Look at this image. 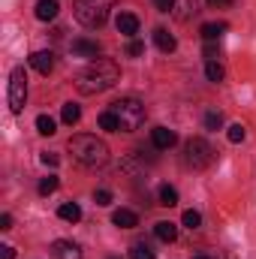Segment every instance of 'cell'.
<instances>
[{"label": "cell", "instance_id": "1", "mask_svg": "<svg viewBox=\"0 0 256 259\" xmlns=\"http://www.w3.org/2000/svg\"><path fill=\"white\" fill-rule=\"evenodd\" d=\"M121 81V69L115 61H106V58H97L94 64H88L78 75H75V88L78 94L84 97H94V94H103L109 88H115Z\"/></svg>", "mask_w": 256, "mask_h": 259}, {"label": "cell", "instance_id": "2", "mask_svg": "<svg viewBox=\"0 0 256 259\" xmlns=\"http://www.w3.org/2000/svg\"><path fill=\"white\" fill-rule=\"evenodd\" d=\"M69 154L84 169H100L109 163V145L97 136H88V133H78L69 139Z\"/></svg>", "mask_w": 256, "mask_h": 259}, {"label": "cell", "instance_id": "3", "mask_svg": "<svg viewBox=\"0 0 256 259\" xmlns=\"http://www.w3.org/2000/svg\"><path fill=\"white\" fill-rule=\"evenodd\" d=\"M112 6H115V0H75L72 3V12H75V21L78 24H84L88 30H100L109 21Z\"/></svg>", "mask_w": 256, "mask_h": 259}, {"label": "cell", "instance_id": "4", "mask_svg": "<svg viewBox=\"0 0 256 259\" xmlns=\"http://www.w3.org/2000/svg\"><path fill=\"white\" fill-rule=\"evenodd\" d=\"M112 112H115L118 121H121V133H133V130L142 127V121H145V106H142L136 97H121V100H115V103H112Z\"/></svg>", "mask_w": 256, "mask_h": 259}, {"label": "cell", "instance_id": "5", "mask_svg": "<svg viewBox=\"0 0 256 259\" xmlns=\"http://www.w3.org/2000/svg\"><path fill=\"white\" fill-rule=\"evenodd\" d=\"M6 100H9V112H12V115H21L24 100H27V75H24V66H15V69H12Z\"/></svg>", "mask_w": 256, "mask_h": 259}, {"label": "cell", "instance_id": "6", "mask_svg": "<svg viewBox=\"0 0 256 259\" xmlns=\"http://www.w3.org/2000/svg\"><path fill=\"white\" fill-rule=\"evenodd\" d=\"M214 148L205 142V139H190L187 142V148H184V160H187V166L193 169H208L211 163H214Z\"/></svg>", "mask_w": 256, "mask_h": 259}, {"label": "cell", "instance_id": "7", "mask_svg": "<svg viewBox=\"0 0 256 259\" xmlns=\"http://www.w3.org/2000/svg\"><path fill=\"white\" fill-rule=\"evenodd\" d=\"M205 3H208V0H175V9H172V12H175L178 21H190L193 15H199V12L205 9Z\"/></svg>", "mask_w": 256, "mask_h": 259}, {"label": "cell", "instance_id": "8", "mask_svg": "<svg viewBox=\"0 0 256 259\" xmlns=\"http://www.w3.org/2000/svg\"><path fill=\"white\" fill-rule=\"evenodd\" d=\"M151 142H154L157 151H169V148L178 142V133L169 130V127H157V130H151Z\"/></svg>", "mask_w": 256, "mask_h": 259}, {"label": "cell", "instance_id": "9", "mask_svg": "<svg viewBox=\"0 0 256 259\" xmlns=\"http://www.w3.org/2000/svg\"><path fill=\"white\" fill-rule=\"evenodd\" d=\"M72 55L75 58H100V42L88 39V36H78V39H72Z\"/></svg>", "mask_w": 256, "mask_h": 259}, {"label": "cell", "instance_id": "10", "mask_svg": "<svg viewBox=\"0 0 256 259\" xmlns=\"http://www.w3.org/2000/svg\"><path fill=\"white\" fill-rule=\"evenodd\" d=\"M115 27H118V33H124L127 39H136V33H139V18H136L133 12H118Z\"/></svg>", "mask_w": 256, "mask_h": 259}, {"label": "cell", "instance_id": "11", "mask_svg": "<svg viewBox=\"0 0 256 259\" xmlns=\"http://www.w3.org/2000/svg\"><path fill=\"white\" fill-rule=\"evenodd\" d=\"M30 66L39 72V75H49L55 69V55L52 52H33L30 55Z\"/></svg>", "mask_w": 256, "mask_h": 259}, {"label": "cell", "instance_id": "12", "mask_svg": "<svg viewBox=\"0 0 256 259\" xmlns=\"http://www.w3.org/2000/svg\"><path fill=\"white\" fill-rule=\"evenodd\" d=\"M55 259H81V247L75 241H55Z\"/></svg>", "mask_w": 256, "mask_h": 259}, {"label": "cell", "instance_id": "13", "mask_svg": "<svg viewBox=\"0 0 256 259\" xmlns=\"http://www.w3.org/2000/svg\"><path fill=\"white\" fill-rule=\"evenodd\" d=\"M154 42H157V49H160V52H166V55L178 49V39H175L166 27H157V30H154Z\"/></svg>", "mask_w": 256, "mask_h": 259}, {"label": "cell", "instance_id": "14", "mask_svg": "<svg viewBox=\"0 0 256 259\" xmlns=\"http://www.w3.org/2000/svg\"><path fill=\"white\" fill-rule=\"evenodd\" d=\"M112 223H115L118 229H133V226H139V217H136V211H130V208H118V211L112 214Z\"/></svg>", "mask_w": 256, "mask_h": 259}, {"label": "cell", "instance_id": "15", "mask_svg": "<svg viewBox=\"0 0 256 259\" xmlns=\"http://www.w3.org/2000/svg\"><path fill=\"white\" fill-rule=\"evenodd\" d=\"M202 39L205 42H217L223 33H226V21H208V24H202Z\"/></svg>", "mask_w": 256, "mask_h": 259}, {"label": "cell", "instance_id": "16", "mask_svg": "<svg viewBox=\"0 0 256 259\" xmlns=\"http://www.w3.org/2000/svg\"><path fill=\"white\" fill-rule=\"evenodd\" d=\"M154 235H157L160 241H166V244H172V241L178 238V226H175V223H169V220H160V223L154 226Z\"/></svg>", "mask_w": 256, "mask_h": 259}, {"label": "cell", "instance_id": "17", "mask_svg": "<svg viewBox=\"0 0 256 259\" xmlns=\"http://www.w3.org/2000/svg\"><path fill=\"white\" fill-rule=\"evenodd\" d=\"M58 9H61L58 0H39L36 3V18L39 21H52V18H58Z\"/></svg>", "mask_w": 256, "mask_h": 259}, {"label": "cell", "instance_id": "18", "mask_svg": "<svg viewBox=\"0 0 256 259\" xmlns=\"http://www.w3.org/2000/svg\"><path fill=\"white\" fill-rule=\"evenodd\" d=\"M97 124H100V130H106V133H121V121H118V115H115L112 109H106V112H100V118H97Z\"/></svg>", "mask_w": 256, "mask_h": 259}, {"label": "cell", "instance_id": "19", "mask_svg": "<svg viewBox=\"0 0 256 259\" xmlns=\"http://www.w3.org/2000/svg\"><path fill=\"white\" fill-rule=\"evenodd\" d=\"M58 217L66 220V223H78V220H81V208H78L75 202H64V205L58 208Z\"/></svg>", "mask_w": 256, "mask_h": 259}, {"label": "cell", "instance_id": "20", "mask_svg": "<svg viewBox=\"0 0 256 259\" xmlns=\"http://www.w3.org/2000/svg\"><path fill=\"white\" fill-rule=\"evenodd\" d=\"M130 259H157V253H154V247H151V244L136 241V244H133V250H130Z\"/></svg>", "mask_w": 256, "mask_h": 259}, {"label": "cell", "instance_id": "21", "mask_svg": "<svg viewBox=\"0 0 256 259\" xmlns=\"http://www.w3.org/2000/svg\"><path fill=\"white\" fill-rule=\"evenodd\" d=\"M61 118H64L66 127H72V124H78V118H81V109H78L75 103H66L64 109H61Z\"/></svg>", "mask_w": 256, "mask_h": 259}, {"label": "cell", "instance_id": "22", "mask_svg": "<svg viewBox=\"0 0 256 259\" xmlns=\"http://www.w3.org/2000/svg\"><path fill=\"white\" fill-rule=\"evenodd\" d=\"M160 205H166V208L178 205V190H175L172 184H163V187H160Z\"/></svg>", "mask_w": 256, "mask_h": 259}, {"label": "cell", "instance_id": "23", "mask_svg": "<svg viewBox=\"0 0 256 259\" xmlns=\"http://www.w3.org/2000/svg\"><path fill=\"white\" fill-rule=\"evenodd\" d=\"M205 75H208V81H214V84H220L226 72H223V66L217 64V61H208V64H205Z\"/></svg>", "mask_w": 256, "mask_h": 259}, {"label": "cell", "instance_id": "24", "mask_svg": "<svg viewBox=\"0 0 256 259\" xmlns=\"http://www.w3.org/2000/svg\"><path fill=\"white\" fill-rule=\"evenodd\" d=\"M58 124H55V118H49V115H39L36 118V133H42V136H55L58 133Z\"/></svg>", "mask_w": 256, "mask_h": 259}, {"label": "cell", "instance_id": "25", "mask_svg": "<svg viewBox=\"0 0 256 259\" xmlns=\"http://www.w3.org/2000/svg\"><path fill=\"white\" fill-rule=\"evenodd\" d=\"M58 187H61L58 175H49V178H42V181H39V196H52Z\"/></svg>", "mask_w": 256, "mask_h": 259}, {"label": "cell", "instance_id": "26", "mask_svg": "<svg viewBox=\"0 0 256 259\" xmlns=\"http://www.w3.org/2000/svg\"><path fill=\"white\" fill-rule=\"evenodd\" d=\"M184 226H187V229H199V226H202V214H199V211H184Z\"/></svg>", "mask_w": 256, "mask_h": 259}, {"label": "cell", "instance_id": "27", "mask_svg": "<svg viewBox=\"0 0 256 259\" xmlns=\"http://www.w3.org/2000/svg\"><path fill=\"white\" fill-rule=\"evenodd\" d=\"M205 127L208 130H220L223 127V115H220V112H208V115H205Z\"/></svg>", "mask_w": 256, "mask_h": 259}, {"label": "cell", "instance_id": "28", "mask_svg": "<svg viewBox=\"0 0 256 259\" xmlns=\"http://www.w3.org/2000/svg\"><path fill=\"white\" fill-rule=\"evenodd\" d=\"M226 136H229V142H235V145H238V142H244V136H247V133H244V127H241V124H232Z\"/></svg>", "mask_w": 256, "mask_h": 259}, {"label": "cell", "instance_id": "29", "mask_svg": "<svg viewBox=\"0 0 256 259\" xmlns=\"http://www.w3.org/2000/svg\"><path fill=\"white\" fill-rule=\"evenodd\" d=\"M127 55H130V58H139V55H145V42H139V39H130Z\"/></svg>", "mask_w": 256, "mask_h": 259}, {"label": "cell", "instance_id": "30", "mask_svg": "<svg viewBox=\"0 0 256 259\" xmlns=\"http://www.w3.org/2000/svg\"><path fill=\"white\" fill-rule=\"evenodd\" d=\"M94 202H97V205H112V193H109V190H97V193H94Z\"/></svg>", "mask_w": 256, "mask_h": 259}, {"label": "cell", "instance_id": "31", "mask_svg": "<svg viewBox=\"0 0 256 259\" xmlns=\"http://www.w3.org/2000/svg\"><path fill=\"white\" fill-rule=\"evenodd\" d=\"M217 55H220V49H217L214 42H205V58H208V61H217Z\"/></svg>", "mask_w": 256, "mask_h": 259}, {"label": "cell", "instance_id": "32", "mask_svg": "<svg viewBox=\"0 0 256 259\" xmlns=\"http://www.w3.org/2000/svg\"><path fill=\"white\" fill-rule=\"evenodd\" d=\"M42 163H46V166H58V163H61V157H58L55 151H46V154H42Z\"/></svg>", "mask_w": 256, "mask_h": 259}, {"label": "cell", "instance_id": "33", "mask_svg": "<svg viewBox=\"0 0 256 259\" xmlns=\"http://www.w3.org/2000/svg\"><path fill=\"white\" fill-rule=\"evenodd\" d=\"M154 6H157L160 12H172V9H175V0H154Z\"/></svg>", "mask_w": 256, "mask_h": 259}, {"label": "cell", "instance_id": "34", "mask_svg": "<svg viewBox=\"0 0 256 259\" xmlns=\"http://www.w3.org/2000/svg\"><path fill=\"white\" fill-rule=\"evenodd\" d=\"M0 256H3V259H15V247L3 244V247H0Z\"/></svg>", "mask_w": 256, "mask_h": 259}, {"label": "cell", "instance_id": "35", "mask_svg": "<svg viewBox=\"0 0 256 259\" xmlns=\"http://www.w3.org/2000/svg\"><path fill=\"white\" fill-rule=\"evenodd\" d=\"M0 229H12V214H0Z\"/></svg>", "mask_w": 256, "mask_h": 259}, {"label": "cell", "instance_id": "36", "mask_svg": "<svg viewBox=\"0 0 256 259\" xmlns=\"http://www.w3.org/2000/svg\"><path fill=\"white\" fill-rule=\"evenodd\" d=\"M208 3H211V6H217V9H229L235 0H208Z\"/></svg>", "mask_w": 256, "mask_h": 259}, {"label": "cell", "instance_id": "37", "mask_svg": "<svg viewBox=\"0 0 256 259\" xmlns=\"http://www.w3.org/2000/svg\"><path fill=\"white\" fill-rule=\"evenodd\" d=\"M193 259H211V256L208 253H199V256H193Z\"/></svg>", "mask_w": 256, "mask_h": 259}, {"label": "cell", "instance_id": "38", "mask_svg": "<svg viewBox=\"0 0 256 259\" xmlns=\"http://www.w3.org/2000/svg\"><path fill=\"white\" fill-rule=\"evenodd\" d=\"M109 259H118V256H109Z\"/></svg>", "mask_w": 256, "mask_h": 259}]
</instances>
